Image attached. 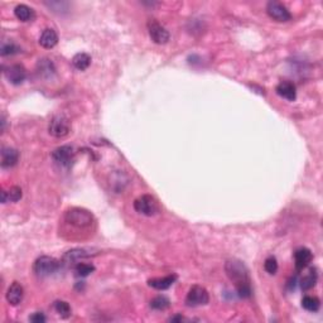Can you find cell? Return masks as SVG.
<instances>
[{
	"mask_svg": "<svg viewBox=\"0 0 323 323\" xmlns=\"http://www.w3.org/2000/svg\"><path fill=\"white\" fill-rule=\"evenodd\" d=\"M225 272L227 274L228 279L235 283L237 294L241 298H250L252 297V280H250L249 270L247 265L241 260L230 259L225 264Z\"/></svg>",
	"mask_w": 323,
	"mask_h": 323,
	"instance_id": "6da1fadb",
	"label": "cell"
},
{
	"mask_svg": "<svg viewBox=\"0 0 323 323\" xmlns=\"http://www.w3.org/2000/svg\"><path fill=\"white\" fill-rule=\"evenodd\" d=\"M64 220L67 223L77 228H88L94 223V216L90 211L85 210V208L74 207L67 211L64 215Z\"/></svg>",
	"mask_w": 323,
	"mask_h": 323,
	"instance_id": "7a4b0ae2",
	"label": "cell"
},
{
	"mask_svg": "<svg viewBox=\"0 0 323 323\" xmlns=\"http://www.w3.org/2000/svg\"><path fill=\"white\" fill-rule=\"evenodd\" d=\"M59 265L61 264H59L58 260H56L54 258L43 255V257L38 258L34 262L33 272L39 278L51 277V275H53L59 269Z\"/></svg>",
	"mask_w": 323,
	"mask_h": 323,
	"instance_id": "3957f363",
	"label": "cell"
},
{
	"mask_svg": "<svg viewBox=\"0 0 323 323\" xmlns=\"http://www.w3.org/2000/svg\"><path fill=\"white\" fill-rule=\"evenodd\" d=\"M134 210L144 216H154L159 212V205L150 195H143L134 201Z\"/></svg>",
	"mask_w": 323,
	"mask_h": 323,
	"instance_id": "277c9868",
	"label": "cell"
},
{
	"mask_svg": "<svg viewBox=\"0 0 323 323\" xmlns=\"http://www.w3.org/2000/svg\"><path fill=\"white\" fill-rule=\"evenodd\" d=\"M71 123L64 115H56L52 118L48 125V133L54 138H64L69 134Z\"/></svg>",
	"mask_w": 323,
	"mask_h": 323,
	"instance_id": "5b68a950",
	"label": "cell"
},
{
	"mask_svg": "<svg viewBox=\"0 0 323 323\" xmlns=\"http://www.w3.org/2000/svg\"><path fill=\"white\" fill-rule=\"evenodd\" d=\"M52 159L58 167L69 168L74 160V149L71 145H62L54 149Z\"/></svg>",
	"mask_w": 323,
	"mask_h": 323,
	"instance_id": "8992f818",
	"label": "cell"
},
{
	"mask_svg": "<svg viewBox=\"0 0 323 323\" xmlns=\"http://www.w3.org/2000/svg\"><path fill=\"white\" fill-rule=\"evenodd\" d=\"M208 300H210V294L207 289L201 285H193L186 297V304L188 307H201L207 304Z\"/></svg>",
	"mask_w": 323,
	"mask_h": 323,
	"instance_id": "52a82bcc",
	"label": "cell"
},
{
	"mask_svg": "<svg viewBox=\"0 0 323 323\" xmlns=\"http://www.w3.org/2000/svg\"><path fill=\"white\" fill-rule=\"evenodd\" d=\"M146 27H148L149 36H150L151 41H153L154 43L166 44L170 41V32L162 26L158 21H155V19H149L148 23H146Z\"/></svg>",
	"mask_w": 323,
	"mask_h": 323,
	"instance_id": "ba28073f",
	"label": "cell"
},
{
	"mask_svg": "<svg viewBox=\"0 0 323 323\" xmlns=\"http://www.w3.org/2000/svg\"><path fill=\"white\" fill-rule=\"evenodd\" d=\"M267 13L270 18L277 22H288L292 19V14L287 7L279 2H269L267 6Z\"/></svg>",
	"mask_w": 323,
	"mask_h": 323,
	"instance_id": "9c48e42d",
	"label": "cell"
},
{
	"mask_svg": "<svg viewBox=\"0 0 323 323\" xmlns=\"http://www.w3.org/2000/svg\"><path fill=\"white\" fill-rule=\"evenodd\" d=\"M94 253L93 250L90 249H72L69 250V252H67L66 254L63 255V258H62V262L64 263V264H78L81 260L84 259H88V258H91L94 257Z\"/></svg>",
	"mask_w": 323,
	"mask_h": 323,
	"instance_id": "30bf717a",
	"label": "cell"
},
{
	"mask_svg": "<svg viewBox=\"0 0 323 323\" xmlns=\"http://www.w3.org/2000/svg\"><path fill=\"white\" fill-rule=\"evenodd\" d=\"M6 77L8 78V81L13 85H21L24 83V79L27 77L26 68L22 64H12L8 68L4 71Z\"/></svg>",
	"mask_w": 323,
	"mask_h": 323,
	"instance_id": "8fae6325",
	"label": "cell"
},
{
	"mask_svg": "<svg viewBox=\"0 0 323 323\" xmlns=\"http://www.w3.org/2000/svg\"><path fill=\"white\" fill-rule=\"evenodd\" d=\"M312 259L313 254L309 249H307V248H299V249H297L294 253L295 269H297L298 272L305 269V268L312 263Z\"/></svg>",
	"mask_w": 323,
	"mask_h": 323,
	"instance_id": "7c38bea8",
	"label": "cell"
},
{
	"mask_svg": "<svg viewBox=\"0 0 323 323\" xmlns=\"http://www.w3.org/2000/svg\"><path fill=\"white\" fill-rule=\"evenodd\" d=\"M24 297V289L22 287L21 283L14 282L11 287L8 288V292H7V300H8L9 304L12 305H18L21 304L22 300H23Z\"/></svg>",
	"mask_w": 323,
	"mask_h": 323,
	"instance_id": "4fadbf2b",
	"label": "cell"
},
{
	"mask_svg": "<svg viewBox=\"0 0 323 323\" xmlns=\"http://www.w3.org/2000/svg\"><path fill=\"white\" fill-rule=\"evenodd\" d=\"M177 280V275L176 274H171V275H166L163 278H153L148 282L149 287L154 288L156 290H167L172 287L173 284Z\"/></svg>",
	"mask_w": 323,
	"mask_h": 323,
	"instance_id": "5bb4252c",
	"label": "cell"
},
{
	"mask_svg": "<svg viewBox=\"0 0 323 323\" xmlns=\"http://www.w3.org/2000/svg\"><path fill=\"white\" fill-rule=\"evenodd\" d=\"M277 94L280 98L285 99L288 101H294L297 99V90H295V85L290 81H282L279 85L277 86Z\"/></svg>",
	"mask_w": 323,
	"mask_h": 323,
	"instance_id": "9a60e30c",
	"label": "cell"
},
{
	"mask_svg": "<svg viewBox=\"0 0 323 323\" xmlns=\"http://www.w3.org/2000/svg\"><path fill=\"white\" fill-rule=\"evenodd\" d=\"M58 43V34L54 29L47 28L42 32L41 37H39V44H41L43 48L51 49L53 47L57 46Z\"/></svg>",
	"mask_w": 323,
	"mask_h": 323,
	"instance_id": "2e32d148",
	"label": "cell"
},
{
	"mask_svg": "<svg viewBox=\"0 0 323 323\" xmlns=\"http://www.w3.org/2000/svg\"><path fill=\"white\" fill-rule=\"evenodd\" d=\"M19 153L13 148H3L2 149V167L12 168L18 163Z\"/></svg>",
	"mask_w": 323,
	"mask_h": 323,
	"instance_id": "e0dca14e",
	"label": "cell"
},
{
	"mask_svg": "<svg viewBox=\"0 0 323 323\" xmlns=\"http://www.w3.org/2000/svg\"><path fill=\"white\" fill-rule=\"evenodd\" d=\"M14 14L21 22H32L36 18V13H34L33 9L31 7L26 6V4L17 6L16 9H14Z\"/></svg>",
	"mask_w": 323,
	"mask_h": 323,
	"instance_id": "ac0fdd59",
	"label": "cell"
},
{
	"mask_svg": "<svg viewBox=\"0 0 323 323\" xmlns=\"http://www.w3.org/2000/svg\"><path fill=\"white\" fill-rule=\"evenodd\" d=\"M22 196H23L22 188L18 187V186H13V187H11L9 190L2 192V201H3V203L18 202L22 198Z\"/></svg>",
	"mask_w": 323,
	"mask_h": 323,
	"instance_id": "d6986e66",
	"label": "cell"
},
{
	"mask_svg": "<svg viewBox=\"0 0 323 323\" xmlns=\"http://www.w3.org/2000/svg\"><path fill=\"white\" fill-rule=\"evenodd\" d=\"M317 280H318L317 269H315V268H310L309 273L300 279V288H302L303 290L312 289V288H314V285L317 284Z\"/></svg>",
	"mask_w": 323,
	"mask_h": 323,
	"instance_id": "ffe728a7",
	"label": "cell"
},
{
	"mask_svg": "<svg viewBox=\"0 0 323 323\" xmlns=\"http://www.w3.org/2000/svg\"><path fill=\"white\" fill-rule=\"evenodd\" d=\"M72 64L74 66V68H77L78 71H85L89 68V66L91 64V57L88 53H77L74 54L72 58Z\"/></svg>",
	"mask_w": 323,
	"mask_h": 323,
	"instance_id": "44dd1931",
	"label": "cell"
},
{
	"mask_svg": "<svg viewBox=\"0 0 323 323\" xmlns=\"http://www.w3.org/2000/svg\"><path fill=\"white\" fill-rule=\"evenodd\" d=\"M302 307L308 312H317L320 307V300L314 295H305L302 299Z\"/></svg>",
	"mask_w": 323,
	"mask_h": 323,
	"instance_id": "7402d4cb",
	"label": "cell"
},
{
	"mask_svg": "<svg viewBox=\"0 0 323 323\" xmlns=\"http://www.w3.org/2000/svg\"><path fill=\"white\" fill-rule=\"evenodd\" d=\"M94 272H95V267L93 264H89V263H78V264L74 265V273L79 278L89 277Z\"/></svg>",
	"mask_w": 323,
	"mask_h": 323,
	"instance_id": "603a6c76",
	"label": "cell"
},
{
	"mask_svg": "<svg viewBox=\"0 0 323 323\" xmlns=\"http://www.w3.org/2000/svg\"><path fill=\"white\" fill-rule=\"evenodd\" d=\"M53 307H54V310L58 313V315L61 318H68L69 315H71L72 313L71 305H69L67 302H64V300H56Z\"/></svg>",
	"mask_w": 323,
	"mask_h": 323,
	"instance_id": "cb8c5ba5",
	"label": "cell"
},
{
	"mask_svg": "<svg viewBox=\"0 0 323 323\" xmlns=\"http://www.w3.org/2000/svg\"><path fill=\"white\" fill-rule=\"evenodd\" d=\"M171 305L170 299L166 295H158L150 300V307L155 310H165Z\"/></svg>",
	"mask_w": 323,
	"mask_h": 323,
	"instance_id": "d4e9b609",
	"label": "cell"
},
{
	"mask_svg": "<svg viewBox=\"0 0 323 323\" xmlns=\"http://www.w3.org/2000/svg\"><path fill=\"white\" fill-rule=\"evenodd\" d=\"M38 67H39V73H41L42 76H46V77H51L52 74L54 73V71H56V69H54L53 63L47 58L41 59L38 63Z\"/></svg>",
	"mask_w": 323,
	"mask_h": 323,
	"instance_id": "484cf974",
	"label": "cell"
},
{
	"mask_svg": "<svg viewBox=\"0 0 323 323\" xmlns=\"http://www.w3.org/2000/svg\"><path fill=\"white\" fill-rule=\"evenodd\" d=\"M264 269L267 270V273H269L270 275H274L278 272V262L274 257H269L265 259L264 263Z\"/></svg>",
	"mask_w": 323,
	"mask_h": 323,
	"instance_id": "4316f807",
	"label": "cell"
},
{
	"mask_svg": "<svg viewBox=\"0 0 323 323\" xmlns=\"http://www.w3.org/2000/svg\"><path fill=\"white\" fill-rule=\"evenodd\" d=\"M19 52H21V48L14 43H4L2 46V56H12Z\"/></svg>",
	"mask_w": 323,
	"mask_h": 323,
	"instance_id": "83f0119b",
	"label": "cell"
},
{
	"mask_svg": "<svg viewBox=\"0 0 323 323\" xmlns=\"http://www.w3.org/2000/svg\"><path fill=\"white\" fill-rule=\"evenodd\" d=\"M29 320L33 323H44L47 320V318L42 312H36L29 317Z\"/></svg>",
	"mask_w": 323,
	"mask_h": 323,
	"instance_id": "f1b7e54d",
	"label": "cell"
}]
</instances>
